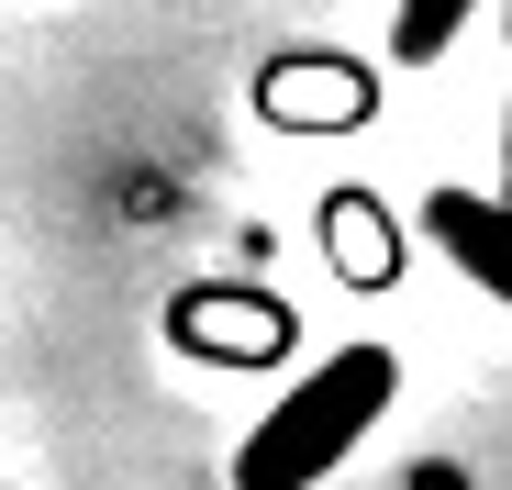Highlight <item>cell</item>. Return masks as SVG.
Listing matches in <instances>:
<instances>
[{
  "label": "cell",
  "instance_id": "6da1fadb",
  "mask_svg": "<svg viewBox=\"0 0 512 490\" xmlns=\"http://www.w3.org/2000/svg\"><path fill=\"white\" fill-rule=\"evenodd\" d=\"M390 401H401V357L390 346H334L323 368H301L256 413V435L234 446V490H312V479H334L379 435Z\"/></svg>",
  "mask_w": 512,
  "mask_h": 490
},
{
  "label": "cell",
  "instance_id": "7a4b0ae2",
  "mask_svg": "<svg viewBox=\"0 0 512 490\" xmlns=\"http://www.w3.org/2000/svg\"><path fill=\"white\" fill-rule=\"evenodd\" d=\"M256 112L279 134H357L379 101H368V67H346V56H268L256 67Z\"/></svg>",
  "mask_w": 512,
  "mask_h": 490
},
{
  "label": "cell",
  "instance_id": "3957f363",
  "mask_svg": "<svg viewBox=\"0 0 512 490\" xmlns=\"http://www.w3.org/2000/svg\"><path fill=\"white\" fill-rule=\"evenodd\" d=\"M423 245H435L468 290H490L512 312V212L490 190H423Z\"/></svg>",
  "mask_w": 512,
  "mask_h": 490
},
{
  "label": "cell",
  "instance_id": "277c9868",
  "mask_svg": "<svg viewBox=\"0 0 512 490\" xmlns=\"http://www.w3.org/2000/svg\"><path fill=\"white\" fill-rule=\"evenodd\" d=\"M167 346H179V357H279L290 346V312L279 301H223L212 279L201 290H179V301H167Z\"/></svg>",
  "mask_w": 512,
  "mask_h": 490
},
{
  "label": "cell",
  "instance_id": "5b68a950",
  "mask_svg": "<svg viewBox=\"0 0 512 490\" xmlns=\"http://www.w3.org/2000/svg\"><path fill=\"white\" fill-rule=\"evenodd\" d=\"M468 12H479V0H401V23H390V56H401V67H435V56L468 34Z\"/></svg>",
  "mask_w": 512,
  "mask_h": 490
},
{
  "label": "cell",
  "instance_id": "8992f818",
  "mask_svg": "<svg viewBox=\"0 0 512 490\" xmlns=\"http://www.w3.org/2000/svg\"><path fill=\"white\" fill-rule=\"evenodd\" d=\"M323 234L346 245V268H357V290H379V279H390V223L368 212V190H346V201H334V212H323Z\"/></svg>",
  "mask_w": 512,
  "mask_h": 490
},
{
  "label": "cell",
  "instance_id": "52a82bcc",
  "mask_svg": "<svg viewBox=\"0 0 512 490\" xmlns=\"http://www.w3.org/2000/svg\"><path fill=\"white\" fill-rule=\"evenodd\" d=\"M490 201H501V212H512V134H501V190H490Z\"/></svg>",
  "mask_w": 512,
  "mask_h": 490
}]
</instances>
